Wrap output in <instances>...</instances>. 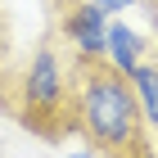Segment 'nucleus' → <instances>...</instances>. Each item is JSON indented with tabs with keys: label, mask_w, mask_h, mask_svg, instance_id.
I'll use <instances>...</instances> for the list:
<instances>
[{
	"label": "nucleus",
	"mask_w": 158,
	"mask_h": 158,
	"mask_svg": "<svg viewBox=\"0 0 158 158\" xmlns=\"http://www.w3.org/2000/svg\"><path fill=\"white\" fill-rule=\"evenodd\" d=\"M63 131L77 135L99 158H158V140L145 118L140 90L131 73H122L109 54L68 50Z\"/></svg>",
	"instance_id": "obj_1"
},
{
	"label": "nucleus",
	"mask_w": 158,
	"mask_h": 158,
	"mask_svg": "<svg viewBox=\"0 0 158 158\" xmlns=\"http://www.w3.org/2000/svg\"><path fill=\"white\" fill-rule=\"evenodd\" d=\"M95 5H99L104 14H122V9H131L135 0H95Z\"/></svg>",
	"instance_id": "obj_5"
},
{
	"label": "nucleus",
	"mask_w": 158,
	"mask_h": 158,
	"mask_svg": "<svg viewBox=\"0 0 158 158\" xmlns=\"http://www.w3.org/2000/svg\"><path fill=\"white\" fill-rule=\"evenodd\" d=\"M45 23L77 54H109V14L95 0H45Z\"/></svg>",
	"instance_id": "obj_3"
},
{
	"label": "nucleus",
	"mask_w": 158,
	"mask_h": 158,
	"mask_svg": "<svg viewBox=\"0 0 158 158\" xmlns=\"http://www.w3.org/2000/svg\"><path fill=\"white\" fill-rule=\"evenodd\" d=\"M73 158H99V154H95V149H86V154H73Z\"/></svg>",
	"instance_id": "obj_7"
},
{
	"label": "nucleus",
	"mask_w": 158,
	"mask_h": 158,
	"mask_svg": "<svg viewBox=\"0 0 158 158\" xmlns=\"http://www.w3.org/2000/svg\"><path fill=\"white\" fill-rule=\"evenodd\" d=\"M135 5H140V9H145L149 18H154V23H158V0H135Z\"/></svg>",
	"instance_id": "obj_6"
},
{
	"label": "nucleus",
	"mask_w": 158,
	"mask_h": 158,
	"mask_svg": "<svg viewBox=\"0 0 158 158\" xmlns=\"http://www.w3.org/2000/svg\"><path fill=\"white\" fill-rule=\"evenodd\" d=\"M145 50H149V36L131 32L127 23H109V59L122 73H135V63L145 59Z\"/></svg>",
	"instance_id": "obj_4"
},
{
	"label": "nucleus",
	"mask_w": 158,
	"mask_h": 158,
	"mask_svg": "<svg viewBox=\"0 0 158 158\" xmlns=\"http://www.w3.org/2000/svg\"><path fill=\"white\" fill-rule=\"evenodd\" d=\"M63 104H68V54L45 32V41L32 50V59L14 73L0 113H9L18 127L41 135L45 145H63L68 140V131H63Z\"/></svg>",
	"instance_id": "obj_2"
}]
</instances>
